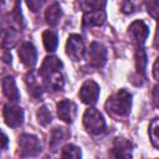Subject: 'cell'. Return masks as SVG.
I'll return each mask as SVG.
<instances>
[{
	"label": "cell",
	"mask_w": 159,
	"mask_h": 159,
	"mask_svg": "<svg viewBox=\"0 0 159 159\" xmlns=\"http://www.w3.org/2000/svg\"><path fill=\"white\" fill-rule=\"evenodd\" d=\"M132 108V94L122 88L111 97H108L106 102V109L114 117H125L129 114Z\"/></svg>",
	"instance_id": "1"
},
{
	"label": "cell",
	"mask_w": 159,
	"mask_h": 159,
	"mask_svg": "<svg viewBox=\"0 0 159 159\" xmlns=\"http://www.w3.org/2000/svg\"><path fill=\"white\" fill-rule=\"evenodd\" d=\"M83 125L92 135L102 134L106 130V122L103 116L96 108H88L83 114Z\"/></svg>",
	"instance_id": "2"
},
{
	"label": "cell",
	"mask_w": 159,
	"mask_h": 159,
	"mask_svg": "<svg viewBox=\"0 0 159 159\" xmlns=\"http://www.w3.org/2000/svg\"><path fill=\"white\" fill-rule=\"evenodd\" d=\"M41 142L36 135L32 134H22L19 139V153L20 157H36L41 153Z\"/></svg>",
	"instance_id": "3"
},
{
	"label": "cell",
	"mask_w": 159,
	"mask_h": 159,
	"mask_svg": "<svg viewBox=\"0 0 159 159\" xmlns=\"http://www.w3.org/2000/svg\"><path fill=\"white\" fill-rule=\"evenodd\" d=\"M86 47L83 43V40L80 35L72 34L68 36L67 42H66V53L70 58L73 61H80L84 56Z\"/></svg>",
	"instance_id": "4"
},
{
	"label": "cell",
	"mask_w": 159,
	"mask_h": 159,
	"mask_svg": "<svg viewBox=\"0 0 159 159\" xmlns=\"http://www.w3.org/2000/svg\"><path fill=\"white\" fill-rule=\"evenodd\" d=\"M88 63L94 68H101L107 62V50L99 42H92L87 53Z\"/></svg>",
	"instance_id": "5"
},
{
	"label": "cell",
	"mask_w": 159,
	"mask_h": 159,
	"mask_svg": "<svg viewBox=\"0 0 159 159\" xmlns=\"http://www.w3.org/2000/svg\"><path fill=\"white\" fill-rule=\"evenodd\" d=\"M5 123L11 128H17L24 122V111L21 107L15 104H6L2 111Z\"/></svg>",
	"instance_id": "6"
},
{
	"label": "cell",
	"mask_w": 159,
	"mask_h": 159,
	"mask_svg": "<svg viewBox=\"0 0 159 159\" xmlns=\"http://www.w3.org/2000/svg\"><path fill=\"white\" fill-rule=\"evenodd\" d=\"M78 96L84 104H94L99 96V86L94 81L88 80L81 86Z\"/></svg>",
	"instance_id": "7"
},
{
	"label": "cell",
	"mask_w": 159,
	"mask_h": 159,
	"mask_svg": "<svg viewBox=\"0 0 159 159\" xmlns=\"http://www.w3.org/2000/svg\"><path fill=\"white\" fill-rule=\"evenodd\" d=\"M128 34L130 36V39L133 40V42L138 43V45H143L148 37L149 34V29L145 25L144 21L142 20H135L134 22H132L128 27Z\"/></svg>",
	"instance_id": "8"
},
{
	"label": "cell",
	"mask_w": 159,
	"mask_h": 159,
	"mask_svg": "<svg viewBox=\"0 0 159 159\" xmlns=\"http://www.w3.org/2000/svg\"><path fill=\"white\" fill-rule=\"evenodd\" d=\"M20 61L29 68H32L36 65L37 61V52L35 46L31 42H24L20 45L19 51H17Z\"/></svg>",
	"instance_id": "9"
},
{
	"label": "cell",
	"mask_w": 159,
	"mask_h": 159,
	"mask_svg": "<svg viewBox=\"0 0 159 159\" xmlns=\"http://www.w3.org/2000/svg\"><path fill=\"white\" fill-rule=\"evenodd\" d=\"M41 78H42V86L47 91L57 92V91H61L63 88L65 80H63V76L61 73V70L47 73V75L42 76Z\"/></svg>",
	"instance_id": "10"
},
{
	"label": "cell",
	"mask_w": 159,
	"mask_h": 159,
	"mask_svg": "<svg viewBox=\"0 0 159 159\" xmlns=\"http://www.w3.org/2000/svg\"><path fill=\"white\" fill-rule=\"evenodd\" d=\"M76 113H77V107L72 101L63 99V101L58 102L57 114H58L61 120H63L66 123H72L76 118Z\"/></svg>",
	"instance_id": "11"
},
{
	"label": "cell",
	"mask_w": 159,
	"mask_h": 159,
	"mask_svg": "<svg viewBox=\"0 0 159 159\" xmlns=\"http://www.w3.org/2000/svg\"><path fill=\"white\" fill-rule=\"evenodd\" d=\"M132 150H133V144L128 139L116 138L111 155L114 158H130Z\"/></svg>",
	"instance_id": "12"
},
{
	"label": "cell",
	"mask_w": 159,
	"mask_h": 159,
	"mask_svg": "<svg viewBox=\"0 0 159 159\" xmlns=\"http://www.w3.org/2000/svg\"><path fill=\"white\" fill-rule=\"evenodd\" d=\"M106 12L104 10H94V11H88L84 12L82 24L86 27H93V26H101L106 21Z\"/></svg>",
	"instance_id": "13"
},
{
	"label": "cell",
	"mask_w": 159,
	"mask_h": 159,
	"mask_svg": "<svg viewBox=\"0 0 159 159\" xmlns=\"http://www.w3.org/2000/svg\"><path fill=\"white\" fill-rule=\"evenodd\" d=\"M1 86H2V92L7 99H10L11 102H17L20 99V93L17 91V87L12 76H6L2 80Z\"/></svg>",
	"instance_id": "14"
},
{
	"label": "cell",
	"mask_w": 159,
	"mask_h": 159,
	"mask_svg": "<svg viewBox=\"0 0 159 159\" xmlns=\"http://www.w3.org/2000/svg\"><path fill=\"white\" fill-rule=\"evenodd\" d=\"M62 68V62L60 58H57L56 56H47L42 65H41V68L39 71V75L40 77L47 75V73H51V72H55V71H58Z\"/></svg>",
	"instance_id": "15"
},
{
	"label": "cell",
	"mask_w": 159,
	"mask_h": 159,
	"mask_svg": "<svg viewBox=\"0 0 159 159\" xmlns=\"http://www.w3.org/2000/svg\"><path fill=\"white\" fill-rule=\"evenodd\" d=\"M25 82L27 86V91L29 93L34 97V98H39L42 94V86L40 84V81L36 78L34 72H29L25 77Z\"/></svg>",
	"instance_id": "16"
},
{
	"label": "cell",
	"mask_w": 159,
	"mask_h": 159,
	"mask_svg": "<svg viewBox=\"0 0 159 159\" xmlns=\"http://www.w3.org/2000/svg\"><path fill=\"white\" fill-rule=\"evenodd\" d=\"M70 135V133L67 132L66 128L63 127H56L52 132H51V137H50V148L52 149V152H56L58 145L66 140V138Z\"/></svg>",
	"instance_id": "17"
},
{
	"label": "cell",
	"mask_w": 159,
	"mask_h": 159,
	"mask_svg": "<svg viewBox=\"0 0 159 159\" xmlns=\"http://www.w3.org/2000/svg\"><path fill=\"white\" fill-rule=\"evenodd\" d=\"M61 16H62V11H61V6L58 2H53L52 5H50L45 12L46 22L50 26H56L61 19Z\"/></svg>",
	"instance_id": "18"
},
{
	"label": "cell",
	"mask_w": 159,
	"mask_h": 159,
	"mask_svg": "<svg viewBox=\"0 0 159 159\" xmlns=\"http://www.w3.org/2000/svg\"><path fill=\"white\" fill-rule=\"evenodd\" d=\"M19 39V32L17 30L9 27V29H4L2 30V41H1V46L4 50H10L12 48Z\"/></svg>",
	"instance_id": "19"
},
{
	"label": "cell",
	"mask_w": 159,
	"mask_h": 159,
	"mask_svg": "<svg viewBox=\"0 0 159 159\" xmlns=\"http://www.w3.org/2000/svg\"><path fill=\"white\" fill-rule=\"evenodd\" d=\"M106 4H107V0H77V6L84 12L103 10Z\"/></svg>",
	"instance_id": "20"
},
{
	"label": "cell",
	"mask_w": 159,
	"mask_h": 159,
	"mask_svg": "<svg viewBox=\"0 0 159 159\" xmlns=\"http://www.w3.org/2000/svg\"><path fill=\"white\" fill-rule=\"evenodd\" d=\"M42 41H43V46H45L46 51L53 52V51L57 48L58 37H57L56 32H53L52 30H46V31L42 34Z\"/></svg>",
	"instance_id": "21"
},
{
	"label": "cell",
	"mask_w": 159,
	"mask_h": 159,
	"mask_svg": "<svg viewBox=\"0 0 159 159\" xmlns=\"http://www.w3.org/2000/svg\"><path fill=\"white\" fill-rule=\"evenodd\" d=\"M145 67H147V53L143 48H138L135 52V68L139 75L145 73Z\"/></svg>",
	"instance_id": "22"
},
{
	"label": "cell",
	"mask_w": 159,
	"mask_h": 159,
	"mask_svg": "<svg viewBox=\"0 0 159 159\" xmlns=\"http://www.w3.org/2000/svg\"><path fill=\"white\" fill-rule=\"evenodd\" d=\"M150 142L155 148H159V118H154L149 125Z\"/></svg>",
	"instance_id": "23"
},
{
	"label": "cell",
	"mask_w": 159,
	"mask_h": 159,
	"mask_svg": "<svg viewBox=\"0 0 159 159\" xmlns=\"http://www.w3.org/2000/svg\"><path fill=\"white\" fill-rule=\"evenodd\" d=\"M36 116H37L39 123H40L41 125H43V127L48 125V124L52 122V114H51L50 109H48L46 106L40 107L39 111H37V113H36Z\"/></svg>",
	"instance_id": "24"
},
{
	"label": "cell",
	"mask_w": 159,
	"mask_h": 159,
	"mask_svg": "<svg viewBox=\"0 0 159 159\" xmlns=\"http://www.w3.org/2000/svg\"><path fill=\"white\" fill-rule=\"evenodd\" d=\"M81 155H82L81 149L75 144H66L61 150V157L62 158H75V159H77V158H81Z\"/></svg>",
	"instance_id": "25"
},
{
	"label": "cell",
	"mask_w": 159,
	"mask_h": 159,
	"mask_svg": "<svg viewBox=\"0 0 159 159\" xmlns=\"http://www.w3.org/2000/svg\"><path fill=\"white\" fill-rule=\"evenodd\" d=\"M147 12L157 21H159V0H144Z\"/></svg>",
	"instance_id": "26"
},
{
	"label": "cell",
	"mask_w": 159,
	"mask_h": 159,
	"mask_svg": "<svg viewBox=\"0 0 159 159\" xmlns=\"http://www.w3.org/2000/svg\"><path fill=\"white\" fill-rule=\"evenodd\" d=\"M20 5L19 0H1V6L5 12H12Z\"/></svg>",
	"instance_id": "27"
},
{
	"label": "cell",
	"mask_w": 159,
	"mask_h": 159,
	"mask_svg": "<svg viewBox=\"0 0 159 159\" xmlns=\"http://www.w3.org/2000/svg\"><path fill=\"white\" fill-rule=\"evenodd\" d=\"M120 7L124 14H132L135 11V1L134 0H123Z\"/></svg>",
	"instance_id": "28"
},
{
	"label": "cell",
	"mask_w": 159,
	"mask_h": 159,
	"mask_svg": "<svg viewBox=\"0 0 159 159\" xmlns=\"http://www.w3.org/2000/svg\"><path fill=\"white\" fill-rule=\"evenodd\" d=\"M43 1L45 0H26V5L32 12H37L42 7Z\"/></svg>",
	"instance_id": "29"
},
{
	"label": "cell",
	"mask_w": 159,
	"mask_h": 159,
	"mask_svg": "<svg viewBox=\"0 0 159 159\" xmlns=\"http://www.w3.org/2000/svg\"><path fill=\"white\" fill-rule=\"evenodd\" d=\"M152 97H153V102H154V104L159 108V84L154 86V88H153V93H152Z\"/></svg>",
	"instance_id": "30"
},
{
	"label": "cell",
	"mask_w": 159,
	"mask_h": 159,
	"mask_svg": "<svg viewBox=\"0 0 159 159\" xmlns=\"http://www.w3.org/2000/svg\"><path fill=\"white\" fill-rule=\"evenodd\" d=\"M153 77L157 81H159V57L155 60V62L153 65Z\"/></svg>",
	"instance_id": "31"
},
{
	"label": "cell",
	"mask_w": 159,
	"mask_h": 159,
	"mask_svg": "<svg viewBox=\"0 0 159 159\" xmlns=\"http://www.w3.org/2000/svg\"><path fill=\"white\" fill-rule=\"evenodd\" d=\"M2 58H4V61L6 62V63H11V55L5 50L4 51V53H2Z\"/></svg>",
	"instance_id": "32"
},
{
	"label": "cell",
	"mask_w": 159,
	"mask_h": 159,
	"mask_svg": "<svg viewBox=\"0 0 159 159\" xmlns=\"http://www.w3.org/2000/svg\"><path fill=\"white\" fill-rule=\"evenodd\" d=\"M154 46L159 50V25L157 26V34H155V39H154Z\"/></svg>",
	"instance_id": "33"
},
{
	"label": "cell",
	"mask_w": 159,
	"mask_h": 159,
	"mask_svg": "<svg viewBox=\"0 0 159 159\" xmlns=\"http://www.w3.org/2000/svg\"><path fill=\"white\" fill-rule=\"evenodd\" d=\"M7 147V137L5 133H2V149H6Z\"/></svg>",
	"instance_id": "34"
}]
</instances>
